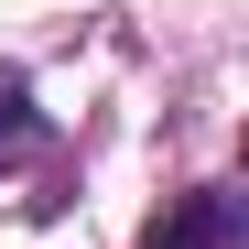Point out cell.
I'll use <instances>...</instances> for the list:
<instances>
[{"mask_svg": "<svg viewBox=\"0 0 249 249\" xmlns=\"http://www.w3.org/2000/svg\"><path fill=\"white\" fill-rule=\"evenodd\" d=\"M152 249H238V195L228 184H195L174 217H152Z\"/></svg>", "mask_w": 249, "mask_h": 249, "instance_id": "1", "label": "cell"}, {"mask_svg": "<svg viewBox=\"0 0 249 249\" xmlns=\"http://www.w3.org/2000/svg\"><path fill=\"white\" fill-rule=\"evenodd\" d=\"M33 141H44V119H33V87H22V76H0V174H11Z\"/></svg>", "mask_w": 249, "mask_h": 249, "instance_id": "2", "label": "cell"}]
</instances>
